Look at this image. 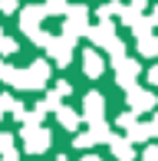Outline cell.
Masks as SVG:
<instances>
[{"label": "cell", "mask_w": 158, "mask_h": 161, "mask_svg": "<svg viewBox=\"0 0 158 161\" xmlns=\"http://www.w3.org/2000/svg\"><path fill=\"white\" fill-rule=\"evenodd\" d=\"M46 17H49V13H46V7H43V3H26L23 10H20V30L26 33V40L37 43V46H49V40H53V36L40 26Z\"/></svg>", "instance_id": "1"}, {"label": "cell", "mask_w": 158, "mask_h": 161, "mask_svg": "<svg viewBox=\"0 0 158 161\" xmlns=\"http://www.w3.org/2000/svg\"><path fill=\"white\" fill-rule=\"evenodd\" d=\"M46 82H49V63H46V59H33L26 69L17 72V79H13V86L23 89V92H37V89H43Z\"/></svg>", "instance_id": "2"}, {"label": "cell", "mask_w": 158, "mask_h": 161, "mask_svg": "<svg viewBox=\"0 0 158 161\" xmlns=\"http://www.w3.org/2000/svg\"><path fill=\"white\" fill-rule=\"evenodd\" d=\"M89 30H92V23H89V7H86V3L69 7L66 23H63V36H66L69 43H76L79 36H89Z\"/></svg>", "instance_id": "3"}, {"label": "cell", "mask_w": 158, "mask_h": 161, "mask_svg": "<svg viewBox=\"0 0 158 161\" xmlns=\"http://www.w3.org/2000/svg\"><path fill=\"white\" fill-rule=\"evenodd\" d=\"M112 69H116V82H119V86H122L125 92L138 89V76H142V63H138V59L125 56V59L112 63Z\"/></svg>", "instance_id": "4"}, {"label": "cell", "mask_w": 158, "mask_h": 161, "mask_svg": "<svg viewBox=\"0 0 158 161\" xmlns=\"http://www.w3.org/2000/svg\"><path fill=\"white\" fill-rule=\"evenodd\" d=\"M20 142H23L26 155H43L53 145V135L49 128H20Z\"/></svg>", "instance_id": "5"}, {"label": "cell", "mask_w": 158, "mask_h": 161, "mask_svg": "<svg viewBox=\"0 0 158 161\" xmlns=\"http://www.w3.org/2000/svg\"><path fill=\"white\" fill-rule=\"evenodd\" d=\"M155 92L152 89H132V92H125V105H128V112H135V115H145V112H152L155 108Z\"/></svg>", "instance_id": "6"}, {"label": "cell", "mask_w": 158, "mask_h": 161, "mask_svg": "<svg viewBox=\"0 0 158 161\" xmlns=\"http://www.w3.org/2000/svg\"><path fill=\"white\" fill-rule=\"evenodd\" d=\"M82 122H89V125L105 122V96H99V92H86L82 96Z\"/></svg>", "instance_id": "7"}, {"label": "cell", "mask_w": 158, "mask_h": 161, "mask_svg": "<svg viewBox=\"0 0 158 161\" xmlns=\"http://www.w3.org/2000/svg\"><path fill=\"white\" fill-rule=\"evenodd\" d=\"M46 53H49V59L56 66H69L73 63V43H69L66 36H53L49 46H46Z\"/></svg>", "instance_id": "8"}, {"label": "cell", "mask_w": 158, "mask_h": 161, "mask_svg": "<svg viewBox=\"0 0 158 161\" xmlns=\"http://www.w3.org/2000/svg\"><path fill=\"white\" fill-rule=\"evenodd\" d=\"M82 72L89 79H99L105 72V59L99 56V49L96 46H89V49H82Z\"/></svg>", "instance_id": "9"}, {"label": "cell", "mask_w": 158, "mask_h": 161, "mask_svg": "<svg viewBox=\"0 0 158 161\" xmlns=\"http://www.w3.org/2000/svg\"><path fill=\"white\" fill-rule=\"evenodd\" d=\"M112 40H116V23H92V30H89V43H92L96 49H105Z\"/></svg>", "instance_id": "10"}, {"label": "cell", "mask_w": 158, "mask_h": 161, "mask_svg": "<svg viewBox=\"0 0 158 161\" xmlns=\"http://www.w3.org/2000/svg\"><path fill=\"white\" fill-rule=\"evenodd\" d=\"M56 119H59V125H63V128H69V131H76V128H79V122H82V112H76V108H69V105H63L59 112H56Z\"/></svg>", "instance_id": "11"}, {"label": "cell", "mask_w": 158, "mask_h": 161, "mask_svg": "<svg viewBox=\"0 0 158 161\" xmlns=\"http://www.w3.org/2000/svg\"><path fill=\"white\" fill-rule=\"evenodd\" d=\"M109 148H112V155H116V161H132V158H135V148H132L128 138H116Z\"/></svg>", "instance_id": "12"}, {"label": "cell", "mask_w": 158, "mask_h": 161, "mask_svg": "<svg viewBox=\"0 0 158 161\" xmlns=\"http://www.w3.org/2000/svg\"><path fill=\"white\" fill-rule=\"evenodd\" d=\"M122 10H125V3H119V0H109V3L99 7V23H112V17H122Z\"/></svg>", "instance_id": "13"}, {"label": "cell", "mask_w": 158, "mask_h": 161, "mask_svg": "<svg viewBox=\"0 0 158 161\" xmlns=\"http://www.w3.org/2000/svg\"><path fill=\"white\" fill-rule=\"evenodd\" d=\"M89 135L96 138V145H99V142H109V145L116 142V135H112V128L105 125V122H96V125H89Z\"/></svg>", "instance_id": "14"}, {"label": "cell", "mask_w": 158, "mask_h": 161, "mask_svg": "<svg viewBox=\"0 0 158 161\" xmlns=\"http://www.w3.org/2000/svg\"><path fill=\"white\" fill-rule=\"evenodd\" d=\"M105 53H109V59H112V63L125 59V40H119V36H116V40H112L109 46H105Z\"/></svg>", "instance_id": "15"}, {"label": "cell", "mask_w": 158, "mask_h": 161, "mask_svg": "<svg viewBox=\"0 0 158 161\" xmlns=\"http://www.w3.org/2000/svg\"><path fill=\"white\" fill-rule=\"evenodd\" d=\"M43 7H46L49 17H66V13H69V3H66V0H46Z\"/></svg>", "instance_id": "16"}, {"label": "cell", "mask_w": 158, "mask_h": 161, "mask_svg": "<svg viewBox=\"0 0 158 161\" xmlns=\"http://www.w3.org/2000/svg\"><path fill=\"white\" fill-rule=\"evenodd\" d=\"M20 49V43L13 40V36H7V33H0V56H13Z\"/></svg>", "instance_id": "17"}, {"label": "cell", "mask_w": 158, "mask_h": 161, "mask_svg": "<svg viewBox=\"0 0 158 161\" xmlns=\"http://www.w3.org/2000/svg\"><path fill=\"white\" fill-rule=\"evenodd\" d=\"M17 66H10V63H7V59H0V82H10L13 86V79H17Z\"/></svg>", "instance_id": "18"}, {"label": "cell", "mask_w": 158, "mask_h": 161, "mask_svg": "<svg viewBox=\"0 0 158 161\" xmlns=\"http://www.w3.org/2000/svg\"><path fill=\"white\" fill-rule=\"evenodd\" d=\"M138 53H142V56H158V36L142 40V43H138Z\"/></svg>", "instance_id": "19"}, {"label": "cell", "mask_w": 158, "mask_h": 161, "mask_svg": "<svg viewBox=\"0 0 158 161\" xmlns=\"http://www.w3.org/2000/svg\"><path fill=\"white\" fill-rule=\"evenodd\" d=\"M92 145H96V138H92L89 131H79V135L73 138V148H79V151H82V148H92Z\"/></svg>", "instance_id": "20"}, {"label": "cell", "mask_w": 158, "mask_h": 161, "mask_svg": "<svg viewBox=\"0 0 158 161\" xmlns=\"http://www.w3.org/2000/svg\"><path fill=\"white\" fill-rule=\"evenodd\" d=\"M43 105H46V112H59V108H63V96H56V92H46Z\"/></svg>", "instance_id": "21"}, {"label": "cell", "mask_w": 158, "mask_h": 161, "mask_svg": "<svg viewBox=\"0 0 158 161\" xmlns=\"http://www.w3.org/2000/svg\"><path fill=\"white\" fill-rule=\"evenodd\" d=\"M10 151H17V148H13V135H10V131H0V158L10 155Z\"/></svg>", "instance_id": "22"}, {"label": "cell", "mask_w": 158, "mask_h": 161, "mask_svg": "<svg viewBox=\"0 0 158 161\" xmlns=\"http://www.w3.org/2000/svg\"><path fill=\"white\" fill-rule=\"evenodd\" d=\"M0 13H20V3L17 0H0Z\"/></svg>", "instance_id": "23"}, {"label": "cell", "mask_w": 158, "mask_h": 161, "mask_svg": "<svg viewBox=\"0 0 158 161\" xmlns=\"http://www.w3.org/2000/svg\"><path fill=\"white\" fill-rule=\"evenodd\" d=\"M53 92H56V96H69V92H73V86H69L66 79H59V82L53 86Z\"/></svg>", "instance_id": "24"}, {"label": "cell", "mask_w": 158, "mask_h": 161, "mask_svg": "<svg viewBox=\"0 0 158 161\" xmlns=\"http://www.w3.org/2000/svg\"><path fill=\"white\" fill-rule=\"evenodd\" d=\"M142 161H158V145H148V148L142 151Z\"/></svg>", "instance_id": "25"}, {"label": "cell", "mask_w": 158, "mask_h": 161, "mask_svg": "<svg viewBox=\"0 0 158 161\" xmlns=\"http://www.w3.org/2000/svg\"><path fill=\"white\" fill-rule=\"evenodd\" d=\"M128 7H132V10H138V13H142V10H145V7H148V0H128Z\"/></svg>", "instance_id": "26"}, {"label": "cell", "mask_w": 158, "mask_h": 161, "mask_svg": "<svg viewBox=\"0 0 158 161\" xmlns=\"http://www.w3.org/2000/svg\"><path fill=\"white\" fill-rule=\"evenodd\" d=\"M148 82L158 89V66H152V69H148Z\"/></svg>", "instance_id": "27"}, {"label": "cell", "mask_w": 158, "mask_h": 161, "mask_svg": "<svg viewBox=\"0 0 158 161\" xmlns=\"http://www.w3.org/2000/svg\"><path fill=\"white\" fill-rule=\"evenodd\" d=\"M148 125H152V138H158V115H155L152 122H148Z\"/></svg>", "instance_id": "28"}, {"label": "cell", "mask_w": 158, "mask_h": 161, "mask_svg": "<svg viewBox=\"0 0 158 161\" xmlns=\"http://www.w3.org/2000/svg\"><path fill=\"white\" fill-rule=\"evenodd\" d=\"M0 161H20V155H17V151H10V155H3Z\"/></svg>", "instance_id": "29"}, {"label": "cell", "mask_w": 158, "mask_h": 161, "mask_svg": "<svg viewBox=\"0 0 158 161\" xmlns=\"http://www.w3.org/2000/svg\"><path fill=\"white\" fill-rule=\"evenodd\" d=\"M79 161H102V158H99V155H82Z\"/></svg>", "instance_id": "30"}, {"label": "cell", "mask_w": 158, "mask_h": 161, "mask_svg": "<svg viewBox=\"0 0 158 161\" xmlns=\"http://www.w3.org/2000/svg\"><path fill=\"white\" fill-rule=\"evenodd\" d=\"M152 20H155V23H158V7H155V10H152Z\"/></svg>", "instance_id": "31"}, {"label": "cell", "mask_w": 158, "mask_h": 161, "mask_svg": "<svg viewBox=\"0 0 158 161\" xmlns=\"http://www.w3.org/2000/svg\"><path fill=\"white\" fill-rule=\"evenodd\" d=\"M56 161H66V155H59V158H56Z\"/></svg>", "instance_id": "32"}]
</instances>
